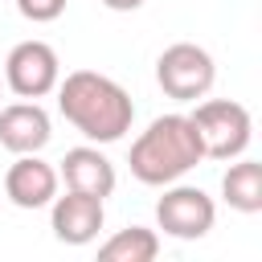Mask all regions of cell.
<instances>
[{
    "mask_svg": "<svg viewBox=\"0 0 262 262\" xmlns=\"http://www.w3.org/2000/svg\"><path fill=\"white\" fill-rule=\"evenodd\" d=\"M16 8H20L25 20H33V25H49V20H57V16L66 12V0H16Z\"/></svg>",
    "mask_w": 262,
    "mask_h": 262,
    "instance_id": "4fadbf2b",
    "label": "cell"
},
{
    "mask_svg": "<svg viewBox=\"0 0 262 262\" xmlns=\"http://www.w3.org/2000/svg\"><path fill=\"white\" fill-rule=\"evenodd\" d=\"M57 176L66 180V188L90 192V196H98V201H106V196L115 192V164H111L98 147H70Z\"/></svg>",
    "mask_w": 262,
    "mask_h": 262,
    "instance_id": "30bf717a",
    "label": "cell"
},
{
    "mask_svg": "<svg viewBox=\"0 0 262 262\" xmlns=\"http://www.w3.org/2000/svg\"><path fill=\"white\" fill-rule=\"evenodd\" d=\"M221 196L237 213H262V164L258 160H237L221 176Z\"/></svg>",
    "mask_w": 262,
    "mask_h": 262,
    "instance_id": "8fae6325",
    "label": "cell"
},
{
    "mask_svg": "<svg viewBox=\"0 0 262 262\" xmlns=\"http://www.w3.org/2000/svg\"><path fill=\"white\" fill-rule=\"evenodd\" d=\"M53 205V233H57V242H66V246H86V242H94L98 237V229H102V221H106V213H102V201L98 196H90V192H66V196H53L49 201Z\"/></svg>",
    "mask_w": 262,
    "mask_h": 262,
    "instance_id": "ba28073f",
    "label": "cell"
},
{
    "mask_svg": "<svg viewBox=\"0 0 262 262\" xmlns=\"http://www.w3.org/2000/svg\"><path fill=\"white\" fill-rule=\"evenodd\" d=\"M102 4H106L111 12H135V8L143 4V0H102Z\"/></svg>",
    "mask_w": 262,
    "mask_h": 262,
    "instance_id": "5bb4252c",
    "label": "cell"
},
{
    "mask_svg": "<svg viewBox=\"0 0 262 262\" xmlns=\"http://www.w3.org/2000/svg\"><path fill=\"white\" fill-rule=\"evenodd\" d=\"M201 160H205V143H201V131L188 115L151 119V127L131 143V156H127L131 176L139 184H151V188H164V184L180 180Z\"/></svg>",
    "mask_w": 262,
    "mask_h": 262,
    "instance_id": "7a4b0ae2",
    "label": "cell"
},
{
    "mask_svg": "<svg viewBox=\"0 0 262 262\" xmlns=\"http://www.w3.org/2000/svg\"><path fill=\"white\" fill-rule=\"evenodd\" d=\"M4 196L16 209H41L57 196V168L45 164L37 151L16 156V164L4 172Z\"/></svg>",
    "mask_w": 262,
    "mask_h": 262,
    "instance_id": "52a82bcc",
    "label": "cell"
},
{
    "mask_svg": "<svg viewBox=\"0 0 262 262\" xmlns=\"http://www.w3.org/2000/svg\"><path fill=\"white\" fill-rule=\"evenodd\" d=\"M201 131V143H205V160H237L246 147H250V111L242 102H229V98H209V102H196V111L188 115Z\"/></svg>",
    "mask_w": 262,
    "mask_h": 262,
    "instance_id": "3957f363",
    "label": "cell"
},
{
    "mask_svg": "<svg viewBox=\"0 0 262 262\" xmlns=\"http://www.w3.org/2000/svg\"><path fill=\"white\" fill-rule=\"evenodd\" d=\"M0 90H4V82H0Z\"/></svg>",
    "mask_w": 262,
    "mask_h": 262,
    "instance_id": "9a60e30c",
    "label": "cell"
},
{
    "mask_svg": "<svg viewBox=\"0 0 262 262\" xmlns=\"http://www.w3.org/2000/svg\"><path fill=\"white\" fill-rule=\"evenodd\" d=\"M156 221L168 237H180V242H196L213 229L217 221V205L205 188H192V184H176L156 201Z\"/></svg>",
    "mask_w": 262,
    "mask_h": 262,
    "instance_id": "5b68a950",
    "label": "cell"
},
{
    "mask_svg": "<svg viewBox=\"0 0 262 262\" xmlns=\"http://www.w3.org/2000/svg\"><path fill=\"white\" fill-rule=\"evenodd\" d=\"M156 254H160V237L156 229H143V225H127L98 246L102 262H151Z\"/></svg>",
    "mask_w": 262,
    "mask_h": 262,
    "instance_id": "7c38bea8",
    "label": "cell"
},
{
    "mask_svg": "<svg viewBox=\"0 0 262 262\" xmlns=\"http://www.w3.org/2000/svg\"><path fill=\"white\" fill-rule=\"evenodd\" d=\"M53 127H49V115L33 102H12L0 111V147H8L12 156H25V151H41L49 143Z\"/></svg>",
    "mask_w": 262,
    "mask_h": 262,
    "instance_id": "9c48e42d",
    "label": "cell"
},
{
    "mask_svg": "<svg viewBox=\"0 0 262 262\" xmlns=\"http://www.w3.org/2000/svg\"><path fill=\"white\" fill-rule=\"evenodd\" d=\"M4 82L16 98H45L61 82V61L45 41H20L4 57Z\"/></svg>",
    "mask_w": 262,
    "mask_h": 262,
    "instance_id": "8992f818",
    "label": "cell"
},
{
    "mask_svg": "<svg viewBox=\"0 0 262 262\" xmlns=\"http://www.w3.org/2000/svg\"><path fill=\"white\" fill-rule=\"evenodd\" d=\"M57 106L66 115V123H74L86 139L94 143H115L131 131L135 119V102L131 94L94 70H74L66 74V82H57Z\"/></svg>",
    "mask_w": 262,
    "mask_h": 262,
    "instance_id": "6da1fadb",
    "label": "cell"
},
{
    "mask_svg": "<svg viewBox=\"0 0 262 262\" xmlns=\"http://www.w3.org/2000/svg\"><path fill=\"white\" fill-rule=\"evenodd\" d=\"M213 78H217V66L209 57V49L192 45V41H176L160 53L156 61V82L168 98L176 102H196L213 90Z\"/></svg>",
    "mask_w": 262,
    "mask_h": 262,
    "instance_id": "277c9868",
    "label": "cell"
}]
</instances>
